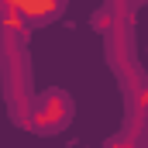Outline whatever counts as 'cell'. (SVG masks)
Wrapping results in <instances>:
<instances>
[{
    "label": "cell",
    "instance_id": "6da1fadb",
    "mask_svg": "<svg viewBox=\"0 0 148 148\" xmlns=\"http://www.w3.org/2000/svg\"><path fill=\"white\" fill-rule=\"evenodd\" d=\"M148 107V86H141V93H138V110H145Z\"/></svg>",
    "mask_w": 148,
    "mask_h": 148
},
{
    "label": "cell",
    "instance_id": "7a4b0ae2",
    "mask_svg": "<svg viewBox=\"0 0 148 148\" xmlns=\"http://www.w3.org/2000/svg\"><path fill=\"white\" fill-rule=\"evenodd\" d=\"M131 3H141V0H131Z\"/></svg>",
    "mask_w": 148,
    "mask_h": 148
}]
</instances>
